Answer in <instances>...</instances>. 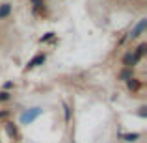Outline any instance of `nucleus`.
Instances as JSON below:
<instances>
[{
	"mask_svg": "<svg viewBox=\"0 0 147 143\" xmlns=\"http://www.w3.org/2000/svg\"><path fill=\"white\" fill-rule=\"evenodd\" d=\"M145 22H147L145 19H142V21L138 22L136 26H134V30H132V32H130V37H132V39H134V37H138V36H140L142 32H144V28H145Z\"/></svg>",
	"mask_w": 147,
	"mask_h": 143,
	"instance_id": "7ed1b4c3",
	"label": "nucleus"
},
{
	"mask_svg": "<svg viewBox=\"0 0 147 143\" xmlns=\"http://www.w3.org/2000/svg\"><path fill=\"white\" fill-rule=\"evenodd\" d=\"M73 143H75V141H73Z\"/></svg>",
	"mask_w": 147,
	"mask_h": 143,
	"instance_id": "2eb2a0df",
	"label": "nucleus"
},
{
	"mask_svg": "<svg viewBox=\"0 0 147 143\" xmlns=\"http://www.w3.org/2000/svg\"><path fill=\"white\" fill-rule=\"evenodd\" d=\"M138 138H140V134H123V140H125V141H129V143L136 141Z\"/></svg>",
	"mask_w": 147,
	"mask_h": 143,
	"instance_id": "0eeeda50",
	"label": "nucleus"
},
{
	"mask_svg": "<svg viewBox=\"0 0 147 143\" xmlns=\"http://www.w3.org/2000/svg\"><path fill=\"white\" fill-rule=\"evenodd\" d=\"M121 78H125V80H129V71H123V73H121Z\"/></svg>",
	"mask_w": 147,
	"mask_h": 143,
	"instance_id": "4468645a",
	"label": "nucleus"
},
{
	"mask_svg": "<svg viewBox=\"0 0 147 143\" xmlns=\"http://www.w3.org/2000/svg\"><path fill=\"white\" fill-rule=\"evenodd\" d=\"M63 117H65V121H69V119H71V110H69L67 104H63Z\"/></svg>",
	"mask_w": 147,
	"mask_h": 143,
	"instance_id": "6e6552de",
	"label": "nucleus"
},
{
	"mask_svg": "<svg viewBox=\"0 0 147 143\" xmlns=\"http://www.w3.org/2000/svg\"><path fill=\"white\" fill-rule=\"evenodd\" d=\"M144 54H145V43H142L140 47L136 48V52L132 54V63H138V60H140V58L144 56Z\"/></svg>",
	"mask_w": 147,
	"mask_h": 143,
	"instance_id": "39448f33",
	"label": "nucleus"
},
{
	"mask_svg": "<svg viewBox=\"0 0 147 143\" xmlns=\"http://www.w3.org/2000/svg\"><path fill=\"white\" fill-rule=\"evenodd\" d=\"M127 84H129V89H132V91L140 89V82H138L136 78H129V80H127Z\"/></svg>",
	"mask_w": 147,
	"mask_h": 143,
	"instance_id": "423d86ee",
	"label": "nucleus"
},
{
	"mask_svg": "<svg viewBox=\"0 0 147 143\" xmlns=\"http://www.w3.org/2000/svg\"><path fill=\"white\" fill-rule=\"evenodd\" d=\"M7 132H9V134H13V136H17V130H15V126H11V123H7Z\"/></svg>",
	"mask_w": 147,
	"mask_h": 143,
	"instance_id": "9b49d317",
	"label": "nucleus"
},
{
	"mask_svg": "<svg viewBox=\"0 0 147 143\" xmlns=\"http://www.w3.org/2000/svg\"><path fill=\"white\" fill-rule=\"evenodd\" d=\"M11 87H13V82H6L4 84V89H11Z\"/></svg>",
	"mask_w": 147,
	"mask_h": 143,
	"instance_id": "ddd939ff",
	"label": "nucleus"
},
{
	"mask_svg": "<svg viewBox=\"0 0 147 143\" xmlns=\"http://www.w3.org/2000/svg\"><path fill=\"white\" fill-rule=\"evenodd\" d=\"M45 60H47V56H45V54H37L34 60H30V61H28L26 69H34V67H37V65H43V63H45Z\"/></svg>",
	"mask_w": 147,
	"mask_h": 143,
	"instance_id": "f03ea898",
	"label": "nucleus"
},
{
	"mask_svg": "<svg viewBox=\"0 0 147 143\" xmlns=\"http://www.w3.org/2000/svg\"><path fill=\"white\" fill-rule=\"evenodd\" d=\"M49 39H54V34H52V32L45 34V36H43V37H41V39H39V43H47Z\"/></svg>",
	"mask_w": 147,
	"mask_h": 143,
	"instance_id": "9d476101",
	"label": "nucleus"
},
{
	"mask_svg": "<svg viewBox=\"0 0 147 143\" xmlns=\"http://www.w3.org/2000/svg\"><path fill=\"white\" fill-rule=\"evenodd\" d=\"M43 113V110L41 108H32V110H26L21 113V123L22 125H30V123H34L39 115Z\"/></svg>",
	"mask_w": 147,
	"mask_h": 143,
	"instance_id": "f257e3e1",
	"label": "nucleus"
},
{
	"mask_svg": "<svg viewBox=\"0 0 147 143\" xmlns=\"http://www.w3.org/2000/svg\"><path fill=\"white\" fill-rule=\"evenodd\" d=\"M34 6H36V9H39V7L43 6V2H41V0H34Z\"/></svg>",
	"mask_w": 147,
	"mask_h": 143,
	"instance_id": "f8f14e48",
	"label": "nucleus"
},
{
	"mask_svg": "<svg viewBox=\"0 0 147 143\" xmlns=\"http://www.w3.org/2000/svg\"><path fill=\"white\" fill-rule=\"evenodd\" d=\"M11 95L7 93V91H0V102H6V100H9Z\"/></svg>",
	"mask_w": 147,
	"mask_h": 143,
	"instance_id": "1a4fd4ad",
	"label": "nucleus"
},
{
	"mask_svg": "<svg viewBox=\"0 0 147 143\" xmlns=\"http://www.w3.org/2000/svg\"><path fill=\"white\" fill-rule=\"evenodd\" d=\"M9 13H11V4H2L0 6V21H4V19H7L9 17Z\"/></svg>",
	"mask_w": 147,
	"mask_h": 143,
	"instance_id": "20e7f679",
	"label": "nucleus"
}]
</instances>
